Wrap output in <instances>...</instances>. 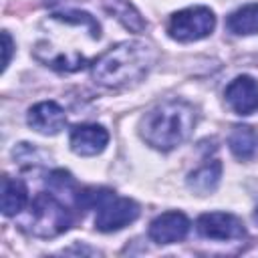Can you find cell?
<instances>
[{"label": "cell", "mask_w": 258, "mask_h": 258, "mask_svg": "<svg viewBox=\"0 0 258 258\" xmlns=\"http://www.w3.org/2000/svg\"><path fill=\"white\" fill-rule=\"evenodd\" d=\"M155 50L143 40H125L107 48L91 64V75L95 83L121 89L139 83L153 67Z\"/></svg>", "instance_id": "cell-1"}, {"label": "cell", "mask_w": 258, "mask_h": 258, "mask_svg": "<svg viewBox=\"0 0 258 258\" xmlns=\"http://www.w3.org/2000/svg\"><path fill=\"white\" fill-rule=\"evenodd\" d=\"M196 125L194 107L185 101H165L153 107L141 119L139 131L145 143L159 151H171L181 145Z\"/></svg>", "instance_id": "cell-2"}, {"label": "cell", "mask_w": 258, "mask_h": 258, "mask_svg": "<svg viewBox=\"0 0 258 258\" xmlns=\"http://www.w3.org/2000/svg\"><path fill=\"white\" fill-rule=\"evenodd\" d=\"M71 226V212L54 194H38L30 206V232L40 238H54Z\"/></svg>", "instance_id": "cell-3"}, {"label": "cell", "mask_w": 258, "mask_h": 258, "mask_svg": "<svg viewBox=\"0 0 258 258\" xmlns=\"http://www.w3.org/2000/svg\"><path fill=\"white\" fill-rule=\"evenodd\" d=\"M214 26H216V16L208 6H189L175 12L169 18L167 32L173 40L194 42L212 34Z\"/></svg>", "instance_id": "cell-4"}, {"label": "cell", "mask_w": 258, "mask_h": 258, "mask_svg": "<svg viewBox=\"0 0 258 258\" xmlns=\"http://www.w3.org/2000/svg\"><path fill=\"white\" fill-rule=\"evenodd\" d=\"M139 218V206L129 198H119L109 191L97 206L95 228L101 232H117Z\"/></svg>", "instance_id": "cell-5"}, {"label": "cell", "mask_w": 258, "mask_h": 258, "mask_svg": "<svg viewBox=\"0 0 258 258\" xmlns=\"http://www.w3.org/2000/svg\"><path fill=\"white\" fill-rule=\"evenodd\" d=\"M196 228L204 238L210 240H240L246 234L242 220L226 212L202 214L196 222Z\"/></svg>", "instance_id": "cell-6"}, {"label": "cell", "mask_w": 258, "mask_h": 258, "mask_svg": "<svg viewBox=\"0 0 258 258\" xmlns=\"http://www.w3.org/2000/svg\"><path fill=\"white\" fill-rule=\"evenodd\" d=\"M226 103L238 115H252L258 111V81L242 75L226 87Z\"/></svg>", "instance_id": "cell-7"}, {"label": "cell", "mask_w": 258, "mask_h": 258, "mask_svg": "<svg viewBox=\"0 0 258 258\" xmlns=\"http://www.w3.org/2000/svg\"><path fill=\"white\" fill-rule=\"evenodd\" d=\"M189 220L181 212H165L157 216L149 226V238L157 244H173L187 236Z\"/></svg>", "instance_id": "cell-8"}, {"label": "cell", "mask_w": 258, "mask_h": 258, "mask_svg": "<svg viewBox=\"0 0 258 258\" xmlns=\"http://www.w3.org/2000/svg\"><path fill=\"white\" fill-rule=\"evenodd\" d=\"M26 119H28V125L42 135H56L67 125L64 109L54 101L36 103L34 107H30Z\"/></svg>", "instance_id": "cell-9"}, {"label": "cell", "mask_w": 258, "mask_h": 258, "mask_svg": "<svg viewBox=\"0 0 258 258\" xmlns=\"http://www.w3.org/2000/svg\"><path fill=\"white\" fill-rule=\"evenodd\" d=\"M109 143V133L103 125L97 123H85V125H77L71 131V149L77 155L83 157H91L101 153Z\"/></svg>", "instance_id": "cell-10"}, {"label": "cell", "mask_w": 258, "mask_h": 258, "mask_svg": "<svg viewBox=\"0 0 258 258\" xmlns=\"http://www.w3.org/2000/svg\"><path fill=\"white\" fill-rule=\"evenodd\" d=\"M28 202V189L20 179L2 177V196H0V208L4 216H16L24 210Z\"/></svg>", "instance_id": "cell-11"}, {"label": "cell", "mask_w": 258, "mask_h": 258, "mask_svg": "<svg viewBox=\"0 0 258 258\" xmlns=\"http://www.w3.org/2000/svg\"><path fill=\"white\" fill-rule=\"evenodd\" d=\"M220 177H222V163L210 161V163H204L202 167H198L196 171L189 173L187 187L198 196H208L218 187Z\"/></svg>", "instance_id": "cell-12"}, {"label": "cell", "mask_w": 258, "mask_h": 258, "mask_svg": "<svg viewBox=\"0 0 258 258\" xmlns=\"http://www.w3.org/2000/svg\"><path fill=\"white\" fill-rule=\"evenodd\" d=\"M228 147L238 159L242 161L252 159L258 153V133L246 125L234 127L232 133L228 135Z\"/></svg>", "instance_id": "cell-13"}, {"label": "cell", "mask_w": 258, "mask_h": 258, "mask_svg": "<svg viewBox=\"0 0 258 258\" xmlns=\"http://www.w3.org/2000/svg\"><path fill=\"white\" fill-rule=\"evenodd\" d=\"M226 26L232 34L248 36L258 32V4H246L232 12L226 20Z\"/></svg>", "instance_id": "cell-14"}, {"label": "cell", "mask_w": 258, "mask_h": 258, "mask_svg": "<svg viewBox=\"0 0 258 258\" xmlns=\"http://www.w3.org/2000/svg\"><path fill=\"white\" fill-rule=\"evenodd\" d=\"M46 183H48V187H50L54 194H71V191H75V179L71 177V173H67V171H62V169L52 171V173L48 175Z\"/></svg>", "instance_id": "cell-15"}, {"label": "cell", "mask_w": 258, "mask_h": 258, "mask_svg": "<svg viewBox=\"0 0 258 258\" xmlns=\"http://www.w3.org/2000/svg\"><path fill=\"white\" fill-rule=\"evenodd\" d=\"M2 42H4V58H2V71L10 64V56H12V38L8 32H2Z\"/></svg>", "instance_id": "cell-16"}, {"label": "cell", "mask_w": 258, "mask_h": 258, "mask_svg": "<svg viewBox=\"0 0 258 258\" xmlns=\"http://www.w3.org/2000/svg\"><path fill=\"white\" fill-rule=\"evenodd\" d=\"M254 220H256V224H258V210L254 212Z\"/></svg>", "instance_id": "cell-17"}]
</instances>
